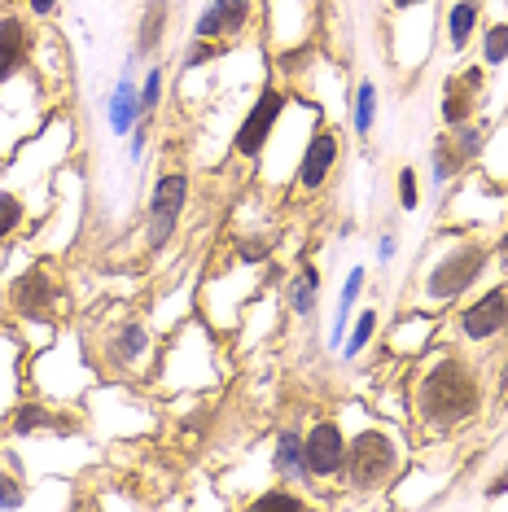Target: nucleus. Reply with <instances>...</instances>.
<instances>
[{
  "instance_id": "obj_16",
  "label": "nucleus",
  "mask_w": 508,
  "mask_h": 512,
  "mask_svg": "<svg viewBox=\"0 0 508 512\" xmlns=\"http://www.w3.org/2000/svg\"><path fill=\"white\" fill-rule=\"evenodd\" d=\"M276 473H281V482H307V460H303V438L294 434V429H285L281 438H276Z\"/></svg>"
},
{
  "instance_id": "obj_21",
  "label": "nucleus",
  "mask_w": 508,
  "mask_h": 512,
  "mask_svg": "<svg viewBox=\"0 0 508 512\" xmlns=\"http://www.w3.org/2000/svg\"><path fill=\"white\" fill-rule=\"evenodd\" d=\"M14 429L18 434H31V429H66V421L53 412V407H40V403H27L14 412Z\"/></svg>"
},
{
  "instance_id": "obj_13",
  "label": "nucleus",
  "mask_w": 508,
  "mask_h": 512,
  "mask_svg": "<svg viewBox=\"0 0 508 512\" xmlns=\"http://www.w3.org/2000/svg\"><path fill=\"white\" fill-rule=\"evenodd\" d=\"M473 106H478V71H469V75H460V79L447 84V92H443V123L447 127L469 123Z\"/></svg>"
},
{
  "instance_id": "obj_19",
  "label": "nucleus",
  "mask_w": 508,
  "mask_h": 512,
  "mask_svg": "<svg viewBox=\"0 0 508 512\" xmlns=\"http://www.w3.org/2000/svg\"><path fill=\"white\" fill-rule=\"evenodd\" d=\"M465 162H469V158L460 154V145L452 141V132H447V136H438V141H434V154H430V167H434V189H443V184L452 180L456 171L465 167Z\"/></svg>"
},
{
  "instance_id": "obj_17",
  "label": "nucleus",
  "mask_w": 508,
  "mask_h": 512,
  "mask_svg": "<svg viewBox=\"0 0 508 512\" xmlns=\"http://www.w3.org/2000/svg\"><path fill=\"white\" fill-rule=\"evenodd\" d=\"M316 294H320V272L316 267H298L285 285V302H290L294 316H311L316 311Z\"/></svg>"
},
{
  "instance_id": "obj_6",
  "label": "nucleus",
  "mask_w": 508,
  "mask_h": 512,
  "mask_svg": "<svg viewBox=\"0 0 508 512\" xmlns=\"http://www.w3.org/2000/svg\"><path fill=\"white\" fill-rule=\"evenodd\" d=\"M456 329H460V337H469V342H491V337H500L508 329V285L487 289L473 307L460 311Z\"/></svg>"
},
{
  "instance_id": "obj_4",
  "label": "nucleus",
  "mask_w": 508,
  "mask_h": 512,
  "mask_svg": "<svg viewBox=\"0 0 508 512\" xmlns=\"http://www.w3.org/2000/svg\"><path fill=\"white\" fill-rule=\"evenodd\" d=\"M184 206H189V176L171 171V176H163L154 184V193H149V215H145V246L149 250H163L167 241L176 237Z\"/></svg>"
},
{
  "instance_id": "obj_3",
  "label": "nucleus",
  "mask_w": 508,
  "mask_h": 512,
  "mask_svg": "<svg viewBox=\"0 0 508 512\" xmlns=\"http://www.w3.org/2000/svg\"><path fill=\"white\" fill-rule=\"evenodd\" d=\"M482 272H487V246H478V241H465V246H456L447 259H438L430 267V276H425V298L456 302Z\"/></svg>"
},
{
  "instance_id": "obj_8",
  "label": "nucleus",
  "mask_w": 508,
  "mask_h": 512,
  "mask_svg": "<svg viewBox=\"0 0 508 512\" xmlns=\"http://www.w3.org/2000/svg\"><path fill=\"white\" fill-rule=\"evenodd\" d=\"M333 167H338V132L325 123L311 132V141L303 149V162H298V189L303 193H316L325 189V180L333 176Z\"/></svg>"
},
{
  "instance_id": "obj_1",
  "label": "nucleus",
  "mask_w": 508,
  "mask_h": 512,
  "mask_svg": "<svg viewBox=\"0 0 508 512\" xmlns=\"http://www.w3.org/2000/svg\"><path fill=\"white\" fill-rule=\"evenodd\" d=\"M482 412V381L460 355H438L417 381V416L425 429H456Z\"/></svg>"
},
{
  "instance_id": "obj_33",
  "label": "nucleus",
  "mask_w": 508,
  "mask_h": 512,
  "mask_svg": "<svg viewBox=\"0 0 508 512\" xmlns=\"http://www.w3.org/2000/svg\"><path fill=\"white\" fill-rule=\"evenodd\" d=\"M145 132H149V127H141V132H136V141H132V158H141V154H145Z\"/></svg>"
},
{
  "instance_id": "obj_26",
  "label": "nucleus",
  "mask_w": 508,
  "mask_h": 512,
  "mask_svg": "<svg viewBox=\"0 0 508 512\" xmlns=\"http://www.w3.org/2000/svg\"><path fill=\"white\" fill-rule=\"evenodd\" d=\"M22 224V202L14 193H0V241L9 237V232H18Z\"/></svg>"
},
{
  "instance_id": "obj_2",
  "label": "nucleus",
  "mask_w": 508,
  "mask_h": 512,
  "mask_svg": "<svg viewBox=\"0 0 508 512\" xmlns=\"http://www.w3.org/2000/svg\"><path fill=\"white\" fill-rule=\"evenodd\" d=\"M403 464V442L386 429H364L346 442V464H342V477L346 486L355 491H381V486L395 482Z\"/></svg>"
},
{
  "instance_id": "obj_15",
  "label": "nucleus",
  "mask_w": 508,
  "mask_h": 512,
  "mask_svg": "<svg viewBox=\"0 0 508 512\" xmlns=\"http://www.w3.org/2000/svg\"><path fill=\"white\" fill-rule=\"evenodd\" d=\"M136 119H141V88L132 84V75H123L119 88H114V97H110V127H114V136H127Z\"/></svg>"
},
{
  "instance_id": "obj_18",
  "label": "nucleus",
  "mask_w": 508,
  "mask_h": 512,
  "mask_svg": "<svg viewBox=\"0 0 508 512\" xmlns=\"http://www.w3.org/2000/svg\"><path fill=\"white\" fill-rule=\"evenodd\" d=\"M473 31H478V5H473V0H456L452 14H447V40H452L456 53L469 49Z\"/></svg>"
},
{
  "instance_id": "obj_7",
  "label": "nucleus",
  "mask_w": 508,
  "mask_h": 512,
  "mask_svg": "<svg viewBox=\"0 0 508 512\" xmlns=\"http://www.w3.org/2000/svg\"><path fill=\"white\" fill-rule=\"evenodd\" d=\"M303 460H307L311 477H342L346 438H342L338 421H316L311 425V434L303 438Z\"/></svg>"
},
{
  "instance_id": "obj_20",
  "label": "nucleus",
  "mask_w": 508,
  "mask_h": 512,
  "mask_svg": "<svg viewBox=\"0 0 508 512\" xmlns=\"http://www.w3.org/2000/svg\"><path fill=\"white\" fill-rule=\"evenodd\" d=\"M364 267H355L351 276H346V285H342V298H338V311H333V333H329V342H342L346 337V320H351V307H355V298H360V289H364Z\"/></svg>"
},
{
  "instance_id": "obj_23",
  "label": "nucleus",
  "mask_w": 508,
  "mask_h": 512,
  "mask_svg": "<svg viewBox=\"0 0 508 512\" xmlns=\"http://www.w3.org/2000/svg\"><path fill=\"white\" fill-rule=\"evenodd\" d=\"M482 62L487 66L508 62V22H495V27L487 31V40H482Z\"/></svg>"
},
{
  "instance_id": "obj_9",
  "label": "nucleus",
  "mask_w": 508,
  "mask_h": 512,
  "mask_svg": "<svg viewBox=\"0 0 508 512\" xmlns=\"http://www.w3.org/2000/svg\"><path fill=\"white\" fill-rule=\"evenodd\" d=\"M250 14H254V0H211V5L202 9L198 27H193V36L228 44L233 36H241V31L250 27Z\"/></svg>"
},
{
  "instance_id": "obj_31",
  "label": "nucleus",
  "mask_w": 508,
  "mask_h": 512,
  "mask_svg": "<svg viewBox=\"0 0 508 512\" xmlns=\"http://www.w3.org/2000/svg\"><path fill=\"white\" fill-rule=\"evenodd\" d=\"M22 504V486L14 482V477L0 473V508H18Z\"/></svg>"
},
{
  "instance_id": "obj_29",
  "label": "nucleus",
  "mask_w": 508,
  "mask_h": 512,
  "mask_svg": "<svg viewBox=\"0 0 508 512\" xmlns=\"http://www.w3.org/2000/svg\"><path fill=\"white\" fill-rule=\"evenodd\" d=\"M158 92H163V71H149L141 84V119H149L158 110Z\"/></svg>"
},
{
  "instance_id": "obj_12",
  "label": "nucleus",
  "mask_w": 508,
  "mask_h": 512,
  "mask_svg": "<svg viewBox=\"0 0 508 512\" xmlns=\"http://www.w3.org/2000/svg\"><path fill=\"white\" fill-rule=\"evenodd\" d=\"M27 22H22L18 14H5L0 18V84H9L22 62H27Z\"/></svg>"
},
{
  "instance_id": "obj_11",
  "label": "nucleus",
  "mask_w": 508,
  "mask_h": 512,
  "mask_svg": "<svg viewBox=\"0 0 508 512\" xmlns=\"http://www.w3.org/2000/svg\"><path fill=\"white\" fill-rule=\"evenodd\" d=\"M145 355H149V329L141 320H123L119 329L110 333V342H106L110 368H132V364H141Z\"/></svg>"
},
{
  "instance_id": "obj_28",
  "label": "nucleus",
  "mask_w": 508,
  "mask_h": 512,
  "mask_svg": "<svg viewBox=\"0 0 508 512\" xmlns=\"http://www.w3.org/2000/svg\"><path fill=\"white\" fill-rule=\"evenodd\" d=\"M219 53H224V44H219V40H198V44L189 49V57H184V71H198V66H206V62H211V57H219Z\"/></svg>"
},
{
  "instance_id": "obj_14",
  "label": "nucleus",
  "mask_w": 508,
  "mask_h": 512,
  "mask_svg": "<svg viewBox=\"0 0 508 512\" xmlns=\"http://www.w3.org/2000/svg\"><path fill=\"white\" fill-rule=\"evenodd\" d=\"M167 18H171V5H167V0H145L141 27H136V57H149V53L163 49Z\"/></svg>"
},
{
  "instance_id": "obj_27",
  "label": "nucleus",
  "mask_w": 508,
  "mask_h": 512,
  "mask_svg": "<svg viewBox=\"0 0 508 512\" xmlns=\"http://www.w3.org/2000/svg\"><path fill=\"white\" fill-rule=\"evenodd\" d=\"M399 206H403V211H417V206H421L417 171H412V167H403V171H399Z\"/></svg>"
},
{
  "instance_id": "obj_35",
  "label": "nucleus",
  "mask_w": 508,
  "mask_h": 512,
  "mask_svg": "<svg viewBox=\"0 0 508 512\" xmlns=\"http://www.w3.org/2000/svg\"><path fill=\"white\" fill-rule=\"evenodd\" d=\"M395 9H417V5H430V0H390Z\"/></svg>"
},
{
  "instance_id": "obj_32",
  "label": "nucleus",
  "mask_w": 508,
  "mask_h": 512,
  "mask_svg": "<svg viewBox=\"0 0 508 512\" xmlns=\"http://www.w3.org/2000/svg\"><path fill=\"white\" fill-rule=\"evenodd\" d=\"M27 5H31V14H36V18H49L57 9V0H27Z\"/></svg>"
},
{
  "instance_id": "obj_25",
  "label": "nucleus",
  "mask_w": 508,
  "mask_h": 512,
  "mask_svg": "<svg viewBox=\"0 0 508 512\" xmlns=\"http://www.w3.org/2000/svg\"><path fill=\"white\" fill-rule=\"evenodd\" d=\"M268 254H272V237H254V232H250V237L237 241V259L241 263H263Z\"/></svg>"
},
{
  "instance_id": "obj_10",
  "label": "nucleus",
  "mask_w": 508,
  "mask_h": 512,
  "mask_svg": "<svg viewBox=\"0 0 508 512\" xmlns=\"http://www.w3.org/2000/svg\"><path fill=\"white\" fill-rule=\"evenodd\" d=\"M9 302H14V311L18 316H27V320H49L53 316V276L44 272V267H31L27 276H18L14 289H9Z\"/></svg>"
},
{
  "instance_id": "obj_34",
  "label": "nucleus",
  "mask_w": 508,
  "mask_h": 512,
  "mask_svg": "<svg viewBox=\"0 0 508 512\" xmlns=\"http://www.w3.org/2000/svg\"><path fill=\"white\" fill-rule=\"evenodd\" d=\"M377 250H381V259H390V254H395V237H381Z\"/></svg>"
},
{
  "instance_id": "obj_30",
  "label": "nucleus",
  "mask_w": 508,
  "mask_h": 512,
  "mask_svg": "<svg viewBox=\"0 0 508 512\" xmlns=\"http://www.w3.org/2000/svg\"><path fill=\"white\" fill-rule=\"evenodd\" d=\"M254 508H303V495H294V491H268V495L254 499Z\"/></svg>"
},
{
  "instance_id": "obj_24",
  "label": "nucleus",
  "mask_w": 508,
  "mask_h": 512,
  "mask_svg": "<svg viewBox=\"0 0 508 512\" xmlns=\"http://www.w3.org/2000/svg\"><path fill=\"white\" fill-rule=\"evenodd\" d=\"M373 333H377V311H364L360 320H355V329H351V337H346V355H360L368 342H373Z\"/></svg>"
},
{
  "instance_id": "obj_5",
  "label": "nucleus",
  "mask_w": 508,
  "mask_h": 512,
  "mask_svg": "<svg viewBox=\"0 0 508 512\" xmlns=\"http://www.w3.org/2000/svg\"><path fill=\"white\" fill-rule=\"evenodd\" d=\"M281 110H285V92H281V88H263L259 101H254L250 114H246V119H241V127H237L233 149H237L241 158H259L263 149H268L272 127H276V119H281Z\"/></svg>"
},
{
  "instance_id": "obj_22",
  "label": "nucleus",
  "mask_w": 508,
  "mask_h": 512,
  "mask_svg": "<svg viewBox=\"0 0 508 512\" xmlns=\"http://www.w3.org/2000/svg\"><path fill=\"white\" fill-rule=\"evenodd\" d=\"M373 114H377V88H373V79H360V88H355V106H351V123H355L360 136L373 132Z\"/></svg>"
}]
</instances>
